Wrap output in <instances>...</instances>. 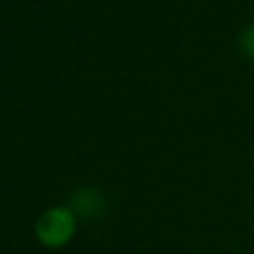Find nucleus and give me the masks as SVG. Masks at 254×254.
<instances>
[{
	"label": "nucleus",
	"mask_w": 254,
	"mask_h": 254,
	"mask_svg": "<svg viewBox=\"0 0 254 254\" xmlns=\"http://www.w3.org/2000/svg\"><path fill=\"white\" fill-rule=\"evenodd\" d=\"M238 48H240V52H242L244 58L254 60V22L240 32V36H238Z\"/></svg>",
	"instance_id": "2"
},
{
	"label": "nucleus",
	"mask_w": 254,
	"mask_h": 254,
	"mask_svg": "<svg viewBox=\"0 0 254 254\" xmlns=\"http://www.w3.org/2000/svg\"><path fill=\"white\" fill-rule=\"evenodd\" d=\"M75 232V214L67 206L48 208L36 222V236L48 248L65 246Z\"/></svg>",
	"instance_id": "1"
}]
</instances>
